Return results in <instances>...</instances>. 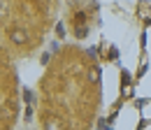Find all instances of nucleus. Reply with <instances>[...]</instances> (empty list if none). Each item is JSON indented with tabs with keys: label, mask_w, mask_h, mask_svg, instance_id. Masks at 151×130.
<instances>
[{
	"label": "nucleus",
	"mask_w": 151,
	"mask_h": 130,
	"mask_svg": "<svg viewBox=\"0 0 151 130\" xmlns=\"http://www.w3.org/2000/svg\"><path fill=\"white\" fill-rule=\"evenodd\" d=\"M12 42H14V44H23V42H26V30H21V28H17V30H12Z\"/></svg>",
	"instance_id": "f257e3e1"
}]
</instances>
